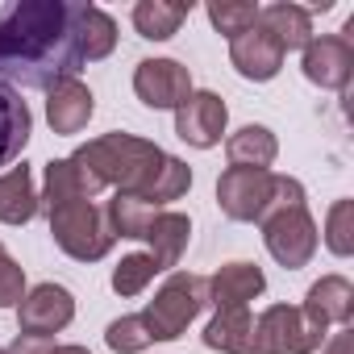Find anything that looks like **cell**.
I'll list each match as a JSON object with an SVG mask.
<instances>
[{
  "mask_svg": "<svg viewBox=\"0 0 354 354\" xmlns=\"http://www.w3.org/2000/svg\"><path fill=\"white\" fill-rule=\"evenodd\" d=\"M117 50V21L96 5L75 0H17L0 9V80L50 88L80 80L84 63Z\"/></svg>",
  "mask_w": 354,
  "mask_h": 354,
  "instance_id": "cell-1",
  "label": "cell"
},
{
  "mask_svg": "<svg viewBox=\"0 0 354 354\" xmlns=\"http://www.w3.org/2000/svg\"><path fill=\"white\" fill-rule=\"evenodd\" d=\"M162 146H154L150 138L138 133H100L92 142H84L71 158L92 175L100 188H117L121 196H138L142 184L154 175V167L162 162Z\"/></svg>",
  "mask_w": 354,
  "mask_h": 354,
  "instance_id": "cell-2",
  "label": "cell"
},
{
  "mask_svg": "<svg viewBox=\"0 0 354 354\" xmlns=\"http://www.w3.org/2000/svg\"><path fill=\"white\" fill-rule=\"evenodd\" d=\"M209 304V279L196 271H171L167 283L154 292V300H146V329L154 342H175L184 337V329L205 313Z\"/></svg>",
  "mask_w": 354,
  "mask_h": 354,
  "instance_id": "cell-3",
  "label": "cell"
},
{
  "mask_svg": "<svg viewBox=\"0 0 354 354\" xmlns=\"http://www.w3.org/2000/svg\"><path fill=\"white\" fill-rule=\"evenodd\" d=\"M50 217V238L55 246L75 259V263H96L113 250V225H109V213L104 205H92V201H71V205H59L46 213Z\"/></svg>",
  "mask_w": 354,
  "mask_h": 354,
  "instance_id": "cell-4",
  "label": "cell"
},
{
  "mask_svg": "<svg viewBox=\"0 0 354 354\" xmlns=\"http://www.w3.org/2000/svg\"><path fill=\"white\" fill-rule=\"evenodd\" d=\"M329 342V325L296 304H271L254 317L250 354H317Z\"/></svg>",
  "mask_w": 354,
  "mask_h": 354,
  "instance_id": "cell-5",
  "label": "cell"
},
{
  "mask_svg": "<svg viewBox=\"0 0 354 354\" xmlns=\"http://www.w3.org/2000/svg\"><path fill=\"white\" fill-rule=\"evenodd\" d=\"M263 246L267 254L283 267V271H300L313 263L317 246H321V234H317V221L308 213V205H283V209H271L263 221Z\"/></svg>",
  "mask_w": 354,
  "mask_h": 354,
  "instance_id": "cell-6",
  "label": "cell"
},
{
  "mask_svg": "<svg viewBox=\"0 0 354 354\" xmlns=\"http://www.w3.org/2000/svg\"><path fill=\"white\" fill-rule=\"evenodd\" d=\"M275 171H246V167H225L217 180V205L230 221H263L275 196Z\"/></svg>",
  "mask_w": 354,
  "mask_h": 354,
  "instance_id": "cell-7",
  "label": "cell"
},
{
  "mask_svg": "<svg viewBox=\"0 0 354 354\" xmlns=\"http://www.w3.org/2000/svg\"><path fill=\"white\" fill-rule=\"evenodd\" d=\"M192 71L184 63H175V59H142L133 67V96L146 104V109H180L188 96H192Z\"/></svg>",
  "mask_w": 354,
  "mask_h": 354,
  "instance_id": "cell-8",
  "label": "cell"
},
{
  "mask_svg": "<svg viewBox=\"0 0 354 354\" xmlns=\"http://www.w3.org/2000/svg\"><path fill=\"white\" fill-rule=\"evenodd\" d=\"M230 125V109L217 92H192L180 109H175V138L196 146V150H213L221 146Z\"/></svg>",
  "mask_w": 354,
  "mask_h": 354,
  "instance_id": "cell-9",
  "label": "cell"
},
{
  "mask_svg": "<svg viewBox=\"0 0 354 354\" xmlns=\"http://www.w3.org/2000/svg\"><path fill=\"white\" fill-rule=\"evenodd\" d=\"M75 321V296L63 283H38L17 304V329L34 337H55Z\"/></svg>",
  "mask_w": 354,
  "mask_h": 354,
  "instance_id": "cell-10",
  "label": "cell"
},
{
  "mask_svg": "<svg viewBox=\"0 0 354 354\" xmlns=\"http://www.w3.org/2000/svg\"><path fill=\"white\" fill-rule=\"evenodd\" d=\"M300 71H304L308 84L325 88V92H346L350 75H354V46L342 34L313 38L304 46V55H300Z\"/></svg>",
  "mask_w": 354,
  "mask_h": 354,
  "instance_id": "cell-11",
  "label": "cell"
},
{
  "mask_svg": "<svg viewBox=\"0 0 354 354\" xmlns=\"http://www.w3.org/2000/svg\"><path fill=\"white\" fill-rule=\"evenodd\" d=\"M283 46L254 21L246 34H238L234 42H230V63H234V71L242 75V80H254V84H267V80H275L279 71H283Z\"/></svg>",
  "mask_w": 354,
  "mask_h": 354,
  "instance_id": "cell-12",
  "label": "cell"
},
{
  "mask_svg": "<svg viewBox=\"0 0 354 354\" xmlns=\"http://www.w3.org/2000/svg\"><path fill=\"white\" fill-rule=\"evenodd\" d=\"M104 188L92 180V175L67 154V158H50L42 167V192H38V205L50 213L59 205H71V201H96Z\"/></svg>",
  "mask_w": 354,
  "mask_h": 354,
  "instance_id": "cell-13",
  "label": "cell"
},
{
  "mask_svg": "<svg viewBox=\"0 0 354 354\" xmlns=\"http://www.w3.org/2000/svg\"><path fill=\"white\" fill-rule=\"evenodd\" d=\"M96 113V96L84 80H59L46 88V121L59 138H71L80 129H88Z\"/></svg>",
  "mask_w": 354,
  "mask_h": 354,
  "instance_id": "cell-14",
  "label": "cell"
},
{
  "mask_svg": "<svg viewBox=\"0 0 354 354\" xmlns=\"http://www.w3.org/2000/svg\"><path fill=\"white\" fill-rule=\"evenodd\" d=\"M142 242L150 246L146 254L158 263V271H175L180 259H184V250H188V242H192V221L184 213H175V209H158Z\"/></svg>",
  "mask_w": 354,
  "mask_h": 354,
  "instance_id": "cell-15",
  "label": "cell"
},
{
  "mask_svg": "<svg viewBox=\"0 0 354 354\" xmlns=\"http://www.w3.org/2000/svg\"><path fill=\"white\" fill-rule=\"evenodd\" d=\"M263 292H267V275L254 263H225L209 279V304H217V308H246Z\"/></svg>",
  "mask_w": 354,
  "mask_h": 354,
  "instance_id": "cell-16",
  "label": "cell"
},
{
  "mask_svg": "<svg viewBox=\"0 0 354 354\" xmlns=\"http://www.w3.org/2000/svg\"><path fill=\"white\" fill-rule=\"evenodd\" d=\"M30 133H34L30 104L13 84L0 80V167H13L21 158V150L30 146Z\"/></svg>",
  "mask_w": 354,
  "mask_h": 354,
  "instance_id": "cell-17",
  "label": "cell"
},
{
  "mask_svg": "<svg viewBox=\"0 0 354 354\" xmlns=\"http://www.w3.org/2000/svg\"><path fill=\"white\" fill-rule=\"evenodd\" d=\"M300 308L313 313L317 321H325L329 329L333 325L337 329H350V321H354V283L346 275H321L308 288V296H304Z\"/></svg>",
  "mask_w": 354,
  "mask_h": 354,
  "instance_id": "cell-18",
  "label": "cell"
},
{
  "mask_svg": "<svg viewBox=\"0 0 354 354\" xmlns=\"http://www.w3.org/2000/svg\"><path fill=\"white\" fill-rule=\"evenodd\" d=\"M259 26L288 50H304L317 34H313V13L304 5H292V0H275V5L259 9Z\"/></svg>",
  "mask_w": 354,
  "mask_h": 354,
  "instance_id": "cell-19",
  "label": "cell"
},
{
  "mask_svg": "<svg viewBox=\"0 0 354 354\" xmlns=\"http://www.w3.org/2000/svg\"><path fill=\"white\" fill-rule=\"evenodd\" d=\"M38 188H34V167H9L0 175V221L5 225H30L38 217Z\"/></svg>",
  "mask_w": 354,
  "mask_h": 354,
  "instance_id": "cell-20",
  "label": "cell"
},
{
  "mask_svg": "<svg viewBox=\"0 0 354 354\" xmlns=\"http://www.w3.org/2000/svg\"><path fill=\"white\" fill-rule=\"evenodd\" d=\"M279 154V142L267 125H242L238 133L225 138V158L230 167H246V171H271Z\"/></svg>",
  "mask_w": 354,
  "mask_h": 354,
  "instance_id": "cell-21",
  "label": "cell"
},
{
  "mask_svg": "<svg viewBox=\"0 0 354 354\" xmlns=\"http://www.w3.org/2000/svg\"><path fill=\"white\" fill-rule=\"evenodd\" d=\"M205 346L221 354H250L254 346V317L250 308H217V317L205 325Z\"/></svg>",
  "mask_w": 354,
  "mask_h": 354,
  "instance_id": "cell-22",
  "label": "cell"
},
{
  "mask_svg": "<svg viewBox=\"0 0 354 354\" xmlns=\"http://www.w3.org/2000/svg\"><path fill=\"white\" fill-rule=\"evenodd\" d=\"M188 17H192V0H188V5H175V0H138V5H133V30L146 42L175 38Z\"/></svg>",
  "mask_w": 354,
  "mask_h": 354,
  "instance_id": "cell-23",
  "label": "cell"
},
{
  "mask_svg": "<svg viewBox=\"0 0 354 354\" xmlns=\"http://www.w3.org/2000/svg\"><path fill=\"white\" fill-rule=\"evenodd\" d=\"M188 188H192V167H188L184 158H175V154H162V162L154 167V175L142 184L138 201L162 209V205H171V201H184Z\"/></svg>",
  "mask_w": 354,
  "mask_h": 354,
  "instance_id": "cell-24",
  "label": "cell"
},
{
  "mask_svg": "<svg viewBox=\"0 0 354 354\" xmlns=\"http://www.w3.org/2000/svg\"><path fill=\"white\" fill-rule=\"evenodd\" d=\"M104 213H109L113 238H129V242H142L158 209H154V205H146V201H138V196H121V192H117V196L104 205Z\"/></svg>",
  "mask_w": 354,
  "mask_h": 354,
  "instance_id": "cell-25",
  "label": "cell"
},
{
  "mask_svg": "<svg viewBox=\"0 0 354 354\" xmlns=\"http://www.w3.org/2000/svg\"><path fill=\"white\" fill-rule=\"evenodd\" d=\"M154 275H162V271H158V263H154L146 250H142V254H125V259L113 267V292L125 296V300H129V296H142Z\"/></svg>",
  "mask_w": 354,
  "mask_h": 354,
  "instance_id": "cell-26",
  "label": "cell"
},
{
  "mask_svg": "<svg viewBox=\"0 0 354 354\" xmlns=\"http://www.w3.org/2000/svg\"><path fill=\"white\" fill-rule=\"evenodd\" d=\"M205 13H209L213 30H217L221 38H230V42H234L238 34H246V30L259 21V5H250V0H213Z\"/></svg>",
  "mask_w": 354,
  "mask_h": 354,
  "instance_id": "cell-27",
  "label": "cell"
},
{
  "mask_svg": "<svg viewBox=\"0 0 354 354\" xmlns=\"http://www.w3.org/2000/svg\"><path fill=\"white\" fill-rule=\"evenodd\" d=\"M104 346H109L113 354H142L146 346H154V337H150L142 313H129V317L109 321V329H104Z\"/></svg>",
  "mask_w": 354,
  "mask_h": 354,
  "instance_id": "cell-28",
  "label": "cell"
},
{
  "mask_svg": "<svg viewBox=\"0 0 354 354\" xmlns=\"http://www.w3.org/2000/svg\"><path fill=\"white\" fill-rule=\"evenodd\" d=\"M325 246L337 259L354 254V201H333V209L325 213Z\"/></svg>",
  "mask_w": 354,
  "mask_h": 354,
  "instance_id": "cell-29",
  "label": "cell"
},
{
  "mask_svg": "<svg viewBox=\"0 0 354 354\" xmlns=\"http://www.w3.org/2000/svg\"><path fill=\"white\" fill-rule=\"evenodd\" d=\"M26 300V267L17 259H0V308H17Z\"/></svg>",
  "mask_w": 354,
  "mask_h": 354,
  "instance_id": "cell-30",
  "label": "cell"
},
{
  "mask_svg": "<svg viewBox=\"0 0 354 354\" xmlns=\"http://www.w3.org/2000/svg\"><path fill=\"white\" fill-rule=\"evenodd\" d=\"M55 350V337H34V333H17L13 346L5 354H50Z\"/></svg>",
  "mask_w": 354,
  "mask_h": 354,
  "instance_id": "cell-31",
  "label": "cell"
},
{
  "mask_svg": "<svg viewBox=\"0 0 354 354\" xmlns=\"http://www.w3.org/2000/svg\"><path fill=\"white\" fill-rule=\"evenodd\" d=\"M50 354H92V350H88V346H75V342H71V346H55Z\"/></svg>",
  "mask_w": 354,
  "mask_h": 354,
  "instance_id": "cell-32",
  "label": "cell"
},
{
  "mask_svg": "<svg viewBox=\"0 0 354 354\" xmlns=\"http://www.w3.org/2000/svg\"><path fill=\"white\" fill-rule=\"evenodd\" d=\"M0 259H5V242H0Z\"/></svg>",
  "mask_w": 354,
  "mask_h": 354,
  "instance_id": "cell-33",
  "label": "cell"
},
{
  "mask_svg": "<svg viewBox=\"0 0 354 354\" xmlns=\"http://www.w3.org/2000/svg\"><path fill=\"white\" fill-rule=\"evenodd\" d=\"M0 354H5V350H0Z\"/></svg>",
  "mask_w": 354,
  "mask_h": 354,
  "instance_id": "cell-34",
  "label": "cell"
}]
</instances>
